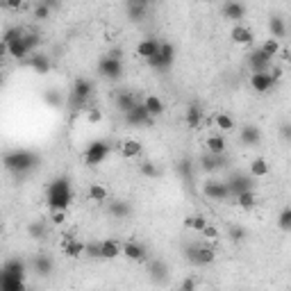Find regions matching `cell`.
I'll return each mask as SVG.
<instances>
[{
	"label": "cell",
	"mask_w": 291,
	"mask_h": 291,
	"mask_svg": "<svg viewBox=\"0 0 291 291\" xmlns=\"http://www.w3.org/2000/svg\"><path fill=\"white\" fill-rule=\"evenodd\" d=\"M30 66L34 68L36 73H41V75H46L48 71H50V59H48L46 55H34L30 59Z\"/></svg>",
	"instance_id": "obj_26"
},
{
	"label": "cell",
	"mask_w": 291,
	"mask_h": 291,
	"mask_svg": "<svg viewBox=\"0 0 291 291\" xmlns=\"http://www.w3.org/2000/svg\"><path fill=\"white\" fill-rule=\"evenodd\" d=\"M87 196H89V200H93V203H105V200L109 198V189L100 182H93L91 187H89Z\"/></svg>",
	"instance_id": "obj_21"
},
{
	"label": "cell",
	"mask_w": 291,
	"mask_h": 291,
	"mask_svg": "<svg viewBox=\"0 0 291 291\" xmlns=\"http://www.w3.org/2000/svg\"><path fill=\"white\" fill-rule=\"evenodd\" d=\"M141 173H143V175H148V178H157V175H159V171L155 169V164L143 162V164H141Z\"/></svg>",
	"instance_id": "obj_44"
},
{
	"label": "cell",
	"mask_w": 291,
	"mask_h": 291,
	"mask_svg": "<svg viewBox=\"0 0 291 291\" xmlns=\"http://www.w3.org/2000/svg\"><path fill=\"white\" fill-rule=\"evenodd\" d=\"M232 41L235 43H239V46H251L253 41H255V34H253L251 27L241 25V23H237L235 27H232Z\"/></svg>",
	"instance_id": "obj_12"
},
{
	"label": "cell",
	"mask_w": 291,
	"mask_h": 291,
	"mask_svg": "<svg viewBox=\"0 0 291 291\" xmlns=\"http://www.w3.org/2000/svg\"><path fill=\"white\" fill-rule=\"evenodd\" d=\"M98 71H100L105 77H109V80H116V77H121V73H123V61L121 59H114V57H109V55H105L100 59Z\"/></svg>",
	"instance_id": "obj_5"
},
{
	"label": "cell",
	"mask_w": 291,
	"mask_h": 291,
	"mask_svg": "<svg viewBox=\"0 0 291 291\" xmlns=\"http://www.w3.org/2000/svg\"><path fill=\"white\" fill-rule=\"evenodd\" d=\"M52 9V2H36L34 5V18H48Z\"/></svg>",
	"instance_id": "obj_40"
},
{
	"label": "cell",
	"mask_w": 291,
	"mask_h": 291,
	"mask_svg": "<svg viewBox=\"0 0 291 291\" xmlns=\"http://www.w3.org/2000/svg\"><path fill=\"white\" fill-rule=\"evenodd\" d=\"M228 189H230L232 196L244 194V191H251L253 189V180L251 178H244V175H239V178H232L230 182H228Z\"/></svg>",
	"instance_id": "obj_18"
},
{
	"label": "cell",
	"mask_w": 291,
	"mask_h": 291,
	"mask_svg": "<svg viewBox=\"0 0 291 291\" xmlns=\"http://www.w3.org/2000/svg\"><path fill=\"white\" fill-rule=\"evenodd\" d=\"M36 157L30 153V150H11L2 157V166L11 173H25V171L34 169Z\"/></svg>",
	"instance_id": "obj_2"
},
{
	"label": "cell",
	"mask_w": 291,
	"mask_h": 291,
	"mask_svg": "<svg viewBox=\"0 0 291 291\" xmlns=\"http://www.w3.org/2000/svg\"><path fill=\"white\" fill-rule=\"evenodd\" d=\"M121 255V244L116 239L100 241V260H116Z\"/></svg>",
	"instance_id": "obj_17"
},
{
	"label": "cell",
	"mask_w": 291,
	"mask_h": 291,
	"mask_svg": "<svg viewBox=\"0 0 291 291\" xmlns=\"http://www.w3.org/2000/svg\"><path fill=\"white\" fill-rule=\"evenodd\" d=\"M52 223L55 225L66 223V212H52Z\"/></svg>",
	"instance_id": "obj_47"
},
{
	"label": "cell",
	"mask_w": 291,
	"mask_h": 291,
	"mask_svg": "<svg viewBox=\"0 0 291 291\" xmlns=\"http://www.w3.org/2000/svg\"><path fill=\"white\" fill-rule=\"evenodd\" d=\"M87 121L89 123H100L102 121V112H100V109H89V112H87Z\"/></svg>",
	"instance_id": "obj_46"
},
{
	"label": "cell",
	"mask_w": 291,
	"mask_h": 291,
	"mask_svg": "<svg viewBox=\"0 0 291 291\" xmlns=\"http://www.w3.org/2000/svg\"><path fill=\"white\" fill-rule=\"evenodd\" d=\"M262 134H260V128H255V125H246L244 130H241V141L246 143V146H255V143H260Z\"/></svg>",
	"instance_id": "obj_23"
},
{
	"label": "cell",
	"mask_w": 291,
	"mask_h": 291,
	"mask_svg": "<svg viewBox=\"0 0 291 291\" xmlns=\"http://www.w3.org/2000/svg\"><path fill=\"white\" fill-rule=\"evenodd\" d=\"M20 41H23V46H25L27 55H30V52L36 50V46H39V34H36V32H23Z\"/></svg>",
	"instance_id": "obj_36"
},
{
	"label": "cell",
	"mask_w": 291,
	"mask_h": 291,
	"mask_svg": "<svg viewBox=\"0 0 291 291\" xmlns=\"http://www.w3.org/2000/svg\"><path fill=\"white\" fill-rule=\"evenodd\" d=\"M109 153H112V146H109L107 141H93L87 148V153H84V159H87V164L96 166V164L105 162V157H107Z\"/></svg>",
	"instance_id": "obj_3"
},
{
	"label": "cell",
	"mask_w": 291,
	"mask_h": 291,
	"mask_svg": "<svg viewBox=\"0 0 291 291\" xmlns=\"http://www.w3.org/2000/svg\"><path fill=\"white\" fill-rule=\"evenodd\" d=\"M184 228H187V230L203 232L205 228H207V219H205V216H187V219H184Z\"/></svg>",
	"instance_id": "obj_31"
},
{
	"label": "cell",
	"mask_w": 291,
	"mask_h": 291,
	"mask_svg": "<svg viewBox=\"0 0 291 291\" xmlns=\"http://www.w3.org/2000/svg\"><path fill=\"white\" fill-rule=\"evenodd\" d=\"M251 84L255 91L260 93H266V91H271L273 87H276V80L271 77V71L269 73H253L251 75Z\"/></svg>",
	"instance_id": "obj_8"
},
{
	"label": "cell",
	"mask_w": 291,
	"mask_h": 291,
	"mask_svg": "<svg viewBox=\"0 0 291 291\" xmlns=\"http://www.w3.org/2000/svg\"><path fill=\"white\" fill-rule=\"evenodd\" d=\"M214 125L221 130V132H230L232 128H235V121H232V116L230 114H223V112H219L214 116Z\"/></svg>",
	"instance_id": "obj_28"
},
{
	"label": "cell",
	"mask_w": 291,
	"mask_h": 291,
	"mask_svg": "<svg viewBox=\"0 0 291 291\" xmlns=\"http://www.w3.org/2000/svg\"><path fill=\"white\" fill-rule=\"evenodd\" d=\"M205 146H207V153L210 155H223L225 153V139L219 137V134H214V137L207 139Z\"/></svg>",
	"instance_id": "obj_25"
},
{
	"label": "cell",
	"mask_w": 291,
	"mask_h": 291,
	"mask_svg": "<svg viewBox=\"0 0 291 291\" xmlns=\"http://www.w3.org/2000/svg\"><path fill=\"white\" fill-rule=\"evenodd\" d=\"M125 121H128L130 125H146V123L150 121V116H148V112L143 109L141 102H137L130 112H125Z\"/></svg>",
	"instance_id": "obj_13"
},
{
	"label": "cell",
	"mask_w": 291,
	"mask_h": 291,
	"mask_svg": "<svg viewBox=\"0 0 291 291\" xmlns=\"http://www.w3.org/2000/svg\"><path fill=\"white\" fill-rule=\"evenodd\" d=\"M109 214L114 219H125L130 214V205L123 203V200H114V203H109Z\"/></svg>",
	"instance_id": "obj_27"
},
{
	"label": "cell",
	"mask_w": 291,
	"mask_h": 291,
	"mask_svg": "<svg viewBox=\"0 0 291 291\" xmlns=\"http://www.w3.org/2000/svg\"><path fill=\"white\" fill-rule=\"evenodd\" d=\"M116 105H118V109H121V112H130V109H132L137 102H134V96H132V93L121 91V93L116 96Z\"/></svg>",
	"instance_id": "obj_32"
},
{
	"label": "cell",
	"mask_w": 291,
	"mask_h": 291,
	"mask_svg": "<svg viewBox=\"0 0 291 291\" xmlns=\"http://www.w3.org/2000/svg\"><path fill=\"white\" fill-rule=\"evenodd\" d=\"M143 150V146L137 141V139H128V141L121 143V155L125 159H132V157H139Z\"/></svg>",
	"instance_id": "obj_20"
},
{
	"label": "cell",
	"mask_w": 291,
	"mask_h": 291,
	"mask_svg": "<svg viewBox=\"0 0 291 291\" xmlns=\"http://www.w3.org/2000/svg\"><path fill=\"white\" fill-rule=\"evenodd\" d=\"M91 96V82L84 80V77H77L75 84H73V98H75L77 105H84Z\"/></svg>",
	"instance_id": "obj_9"
},
{
	"label": "cell",
	"mask_w": 291,
	"mask_h": 291,
	"mask_svg": "<svg viewBox=\"0 0 291 291\" xmlns=\"http://www.w3.org/2000/svg\"><path fill=\"white\" fill-rule=\"evenodd\" d=\"M71 200H73V191H71L68 178L52 180L50 187H48V205H50V210L52 212H66Z\"/></svg>",
	"instance_id": "obj_1"
},
{
	"label": "cell",
	"mask_w": 291,
	"mask_h": 291,
	"mask_svg": "<svg viewBox=\"0 0 291 291\" xmlns=\"http://www.w3.org/2000/svg\"><path fill=\"white\" fill-rule=\"evenodd\" d=\"M34 269L41 273V276H48V273H50V269H52V264H50V260H48V257H36Z\"/></svg>",
	"instance_id": "obj_41"
},
{
	"label": "cell",
	"mask_w": 291,
	"mask_h": 291,
	"mask_svg": "<svg viewBox=\"0 0 291 291\" xmlns=\"http://www.w3.org/2000/svg\"><path fill=\"white\" fill-rule=\"evenodd\" d=\"M7 55L14 57V59H25V57H27V50H25V46H23V41H20V39L11 41L9 46H7Z\"/></svg>",
	"instance_id": "obj_29"
},
{
	"label": "cell",
	"mask_w": 291,
	"mask_h": 291,
	"mask_svg": "<svg viewBox=\"0 0 291 291\" xmlns=\"http://www.w3.org/2000/svg\"><path fill=\"white\" fill-rule=\"evenodd\" d=\"M203 194L212 200H228L232 196L230 189H228V182H214V180L212 182H205Z\"/></svg>",
	"instance_id": "obj_6"
},
{
	"label": "cell",
	"mask_w": 291,
	"mask_h": 291,
	"mask_svg": "<svg viewBox=\"0 0 291 291\" xmlns=\"http://www.w3.org/2000/svg\"><path fill=\"white\" fill-rule=\"evenodd\" d=\"M173 59H175V48L171 46V43H162V46H159V52L148 61V64L153 68L164 71V68H169L171 64H173Z\"/></svg>",
	"instance_id": "obj_4"
},
{
	"label": "cell",
	"mask_w": 291,
	"mask_h": 291,
	"mask_svg": "<svg viewBox=\"0 0 291 291\" xmlns=\"http://www.w3.org/2000/svg\"><path fill=\"white\" fill-rule=\"evenodd\" d=\"M260 50L264 52L266 57H271V59H273V57H276L278 52H280V41H276V39H266L264 43L260 46Z\"/></svg>",
	"instance_id": "obj_37"
},
{
	"label": "cell",
	"mask_w": 291,
	"mask_h": 291,
	"mask_svg": "<svg viewBox=\"0 0 291 291\" xmlns=\"http://www.w3.org/2000/svg\"><path fill=\"white\" fill-rule=\"evenodd\" d=\"M189 260L196 262V264L205 266V264H212L216 260V251L214 248H207V246H191L189 248Z\"/></svg>",
	"instance_id": "obj_7"
},
{
	"label": "cell",
	"mask_w": 291,
	"mask_h": 291,
	"mask_svg": "<svg viewBox=\"0 0 291 291\" xmlns=\"http://www.w3.org/2000/svg\"><path fill=\"white\" fill-rule=\"evenodd\" d=\"M20 36H23V30H20V27H7V30L2 32V36H0V41H2L5 46H9L11 41L20 39Z\"/></svg>",
	"instance_id": "obj_38"
},
{
	"label": "cell",
	"mask_w": 291,
	"mask_h": 291,
	"mask_svg": "<svg viewBox=\"0 0 291 291\" xmlns=\"http://www.w3.org/2000/svg\"><path fill=\"white\" fill-rule=\"evenodd\" d=\"M221 11H223V18L237 20V23L246 16V7L241 5V2H223V5H221Z\"/></svg>",
	"instance_id": "obj_14"
},
{
	"label": "cell",
	"mask_w": 291,
	"mask_h": 291,
	"mask_svg": "<svg viewBox=\"0 0 291 291\" xmlns=\"http://www.w3.org/2000/svg\"><path fill=\"white\" fill-rule=\"evenodd\" d=\"M184 123H187L191 130L200 128V123H203V109H200L198 105H191V107L187 109V114H184Z\"/></svg>",
	"instance_id": "obj_22"
},
{
	"label": "cell",
	"mask_w": 291,
	"mask_h": 291,
	"mask_svg": "<svg viewBox=\"0 0 291 291\" xmlns=\"http://www.w3.org/2000/svg\"><path fill=\"white\" fill-rule=\"evenodd\" d=\"M271 32H273V36H271V39H276V41L285 39L287 27H285V23H282V18H280V16H273V18H271Z\"/></svg>",
	"instance_id": "obj_34"
},
{
	"label": "cell",
	"mask_w": 291,
	"mask_h": 291,
	"mask_svg": "<svg viewBox=\"0 0 291 291\" xmlns=\"http://www.w3.org/2000/svg\"><path fill=\"white\" fill-rule=\"evenodd\" d=\"M196 285H198V278H187V280L182 282V287H180V291H196Z\"/></svg>",
	"instance_id": "obj_45"
},
{
	"label": "cell",
	"mask_w": 291,
	"mask_h": 291,
	"mask_svg": "<svg viewBox=\"0 0 291 291\" xmlns=\"http://www.w3.org/2000/svg\"><path fill=\"white\" fill-rule=\"evenodd\" d=\"M269 164H266V159H253L251 164V175L253 178H266L269 175Z\"/></svg>",
	"instance_id": "obj_33"
},
{
	"label": "cell",
	"mask_w": 291,
	"mask_h": 291,
	"mask_svg": "<svg viewBox=\"0 0 291 291\" xmlns=\"http://www.w3.org/2000/svg\"><path fill=\"white\" fill-rule=\"evenodd\" d=\"M159 46H162V43H159V41H155V39H143L141 43L137 46V55L143 57L146 61H150L159 52Z\"/></svg>",
	"instance_id": "obj_16"
},
{
	"label": "cell",
	"mask_w": 291,
	"mask_h": 291,
	"mask_svg": "<svg viewBox=\"0 0 291 291\" xmlns=\"http://www.w3.org/2000/svg\"><path fill=\"white\" fill-rule=\"evenodd\" d=\"M200 235H203L207 241H216V239H219V237H221V232H219V228H214V225H210V223H207V228H205V230L200 232Z\"/></svg>",
	"instance_id": "obj_43"
},
{
	"label": "cell",
	"mask_w": 291,
	"mask_h": 291,
	"mask_svg": "<svg viewBox=\"0 0 291 291\" xmlns=\"http://www.w3.org/2000/svg\"><path fill=\"white\" fill-rule=\"evenodd\" d=\"M235 203L237 207H241V210H255V205H257V194L255 191H244V194H237L235 196Z\"/></svg>",
	"instance_id": "obj_19"
},
{
	"label": "cell",
	"mask_w": 291,
	"mask_h": 291,
	"mask_svg": "<svg viewBox=\"0 0 291 291\" xmlns=\"http://www.w3.org/2000/svg\"><path fill=\"white\" fill-rule=\"evenodd\" d=\"M9 276H14V278H18V280H25V264L20 260H9L5 266H2Z\"/></svg>",
	"instance_id": "obj_24"
},
{
	"label": "cell",
	"mask_w": 291,
	"mask_h": 291,
	"mask_svg": "<svg viewBox=\"0 0 291 291\" xmlns=\"http://www.w3.org/2000/svg\"><path fill=\"white\" fill-rule=\"evenodd\" d=\"M141 105H143V109L148 112L150 118H157V116H162L164 114V102H162V98L159 96H153V93H150V96L143 98Z\"/></svg>",
	"instance_id": "obj_15"
},
{
	"label": "cell",
	"mask_w": 291,
	"mask_h": 291,
	"mask_svg": "<svg viewBox=\"0 0 291 291\" xmlns=\"http://www.w3.org/2000/svg\"><path fill=\"white\" fill-rule=\"evenodd\" d=\"M7 55V46L5 43H2V41H0V59H2V57Z\"/></svg>",
	"instance_id": "obj_48"
},
{
	"label": "cell",
	"mask_w": 291,
	"mask_h": 291,
	"mask_svg": "<svg viewBox=\"0 0 291 291\" xmlns=\"http://www.w3.org/2000/svg\"><path fill=\"white\" fill-rule=\"evenodd\" d=\"M278 225H280V230H282V232H291V210H289V207H285V210L280 212Z\"/></svg>",
	"instance_id": "obj_39"
},
{
	"label": "cell",
	"mask_w": 291,
	"mask_h": 291,
	"mask_svg": "<svg viewBox=\"0 0 291 291\" xmlns=\"http://www.w3.org/2000/svg\"><path fill=\"white\" fill-rule=\"evenodd\" d=\"M121 253L128 260L132 262H143L146 260V248H143L141 244H137V241H125V244L121 246Z\"/></svg>",
	"instance_id": "obj_11"
},
{
	"label": "cell",
	"mask_w": 291,
	"mask_h": 291,
	"mask_svg": "<svg viewBox=\"0 0 291 291\" xmlns=\"http://www.w3.org/2000/svg\"><path fill=\"white\" fill-rule=\"evenodd\" d=\"M271 64H273V59H271V57H266L262 50L251 52V68H253V73H269V71H271Z\"/></svg>",
	"instance_id": "obj_10"
},
{
	"label": "cell",
	"mask_w": 291,
	"mask_h": 291,
	"mask_svg": "<svg viewBox=\"0 0 291 291\" xmlns=\"http://www.w3.org/2000/svg\"><path fill=\"white\" fill-rule=\"evenodd\" d=\"M146 9H148V5L146 2H139V0H130L128 2V11H130V16H132L134 20H139L143 14H146Z\"/></svg>",
	"instance_id": "obj_35"
},
{
	"label": "cell",
	"mask_w": 291,
	"mask_h": 291,
	"mask_svg": "<svg viewBox=\"0 0 291 291\" xmlns=\"http://www.w3.org/2000/svg\"><path fill=\"white\" fill-rule=\"evenodd\" d=\"M84 255L93 257V260H100V241H91V244H84Z\"/></svg>",
	"instance_id": "obj_42"
},
{
	"label": "cell",
	"mask_w": 291,
	"mask_h": 291,
	"mask_svg": "<svg viewBox=\"0 0 291 291\" xmlns=\"http://www.w3.org/2000/svg\"><path fill=\"white\" fill-rule=\"evenodd\" d=\"M64 255H68V257H82V255H84V241L73 239V241H68V244H64Z\"/></svg>",
	"instance_id": "obj_30"
}]
</instances>
